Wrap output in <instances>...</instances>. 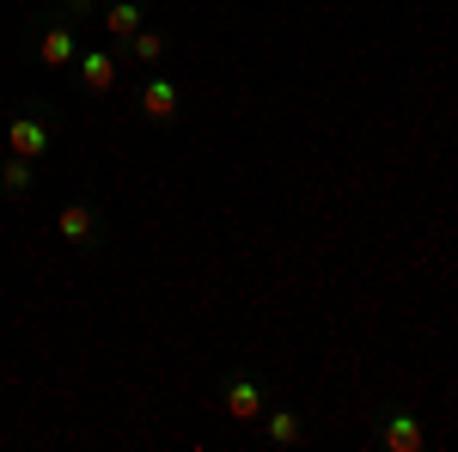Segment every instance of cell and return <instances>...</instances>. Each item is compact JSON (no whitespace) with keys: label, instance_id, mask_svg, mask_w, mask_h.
Segmentation results:
<instances>
[{"label":"cell","instance_id":"cell-1","mask_svg":"<svg viewBox=\"0 0 458 452\" xmlns=\"http://www.w3.org/2000/svg\"><path fill=\"white\" fill-rule=\"evenodd\" d=\"M25 49H31L43 68H73L80 43H73V25L62 19V6H55V0H49V6H37V13H25Z\"/></svg>","mask_w":458,"mask_h":452},{"label":"cell","instance_id":"cell-2","mask_svg":"<svg viewBox=\"0 0 458 452\" xmlns=\"http://www.w3.org/2000/svg\"><path fill=\"white\" fill-rule=\"evenodd\" d=\"M62 135V110L49 105V98H25L19 116L6 123V153H19V159H43L49 147Z\"/></svg>","mask_w":458,"mask_h":452},{"label":"cell","instance_id":"cell-3","mask_svg":"<svg viewBox=\"0 0 458 452\" xmlns=\"http://www.w3.org/2000/svg\"><path fill=\"white\" fill-rule=\"evenodd\" d=\"M428 422L416 410H403V404H386V410H373V447L379 452H428Z\"/></svg>","mask_w":458,"mask_h":452},{"label":"cell","instance_id":"cell-4","mask_svg":"<svg viewBox=\"0 0 458 452\" xmlns=\"http://www.w3.org/2000/svg\"><path fill=\"white\" fill-rule=\"evenodd\" d=\"M68 73H73V92L80 98H110L116 80H123V55H116V43L110 49H80Z\"/></svg>","mask_w":458,"mask_h":452},{"label":"cell","instance_id":"cell-5","mask_svg":"<svg viewBox=\"0 0 458 452\" xmlns=\"http://www.w3.org/2000/svg\"><path fill=\"white\" fill-rule=\"evenodd\" d=\"M55 239L68 244V251H98L110 239V220L98 202H68V209L55 214Z\"/></svg>","mask_w":458,"mask_h":452},{"label":"cell","instance_id":"cell-6","mask_svg":"<svg viewBox=\"0 0 458 452\" xmlns=\"http://www.w3.org/2000/svg\"><path fill=\"white\" fill-rule=\"evenodd\" d=\"M135 116H141V123H153V129H172L177 116H183V92H177V80L147 73L141 86H135Z\"/></svg>","mask_w":458,"mask_h":452},{"label":"cell","instance_id":"cell-7","mask_svg":"<svg viewBox=\"0 0 458 452\" xmlns=\"http://www.w3.org/2000/svg\"><path fill=\"white\" fill-rule=\"evenodd\" d=\"M214 397H220V410H226L233 422H257L263 410H269V391L250 380V373H220Z\"/></svg>","mask_w":458,"mask_h":452},{"label":"cell","instance_id":"cell-8","mask_svg":"<svg viewBox=\"0 0 458 452\" xmlns=\"http://www.w3.org/2000/svg\"><path fill=\"white\" fill-rule=\"evenodd\" d=\"M116 55H123V62H135V68H159V62L172 55V37L153 31V25H141L135 37H123V43H116Z\"/></svg>","mask_w":458,"mask_h":452},{"label":"cell","instance_id":"cell-9","mask_svg":"<svg viewBox=\"0 0 458 452\" xmlns=\"http://www.w3.org/2000/svg\"><path fill=\"white\" fill-rule=\"evenodd\" d=\"M98 25L110 31V43L135 37L147 25V0H105V6H98Z\"/></svg>","mask_w":458,"mask_h":452},{"label":"cell","instance_id":"cell-10","mask_svg":"<svg viewBox=\"0 0 458 452\" xmlns=\"http://www.w3.org/2000/svg\"><path fill=\"white\" fill-rule=\"evenodd\" d=\"M31 190H37V159L6 153L0 159V202H31Z\"/></svg>","mask_w":458,"mask_h":452},{"label":"cell","instance_id":"cell-11","mask_svg":"<svg viewBox=\"0 0 458 452\" xmlns=\"http://www.w3.org/2000/svg\"><path fill=\"white\" fill-rule=\"evenodd\" d=\"M257 422H263V447H300V440H306V422H300V410H276V404H269Z\"/></svg>","mask_w":458,"mask_h":452},{"label":"cell","instance_id":"cell-12","mask_svg":"<svg viewBox=\"0 0 458 452\" xmlns=\"http://www.w3.org/2000/svg\"><path fill=\"white\" fill-rule=\"evenodd\" d=\"M98 6H105V0H62V19H68V25H80V19H98Z\"/></svg>","mask_w":458,"mask_h":452},{"label":"cell","instance_id":"cell-13","mask_svg":"<svg viewBox=\"0 0 458 452\" xmlns=\"http://www.w3.org/2000/svg\"><path fill=\"white\" fill-rule=\"evenodd\" d=\"M55 6H62V0H55Z\"/></svg>","mask_w":458,"mask_h":452}]
</instances>
